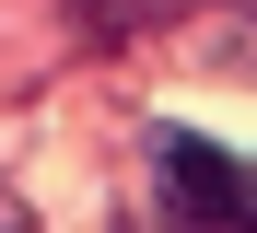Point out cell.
Instances as JSON below:
<instances>
[{
    "instance_id": "obj_3",
    "label": "cell",
    "mask_w": 257,
    "mask_h": 233,
    "mask_svg": "<svg viewBox=\"0 0 257 233\" xmlns=\"http://www.w3.org/2000/svg\"><path fill=\"white\" fill-rule=\"evenodd\" d=\"M222 233H257V210H245V221H222Z\"/></svg>"
},
{
    "instance_id": "obj_1",
    "label": "cell",
    "mask_w": 257,
    "mask_h": 233,
    "mask_svg": "<svg viewBox=\"0 0 257 233\" xmlns=\"http://www.w3.org/2000/svg\"><path fill=\"white\" fill-rule=\"evenodd\" d=\"M152 163H164V198L187 210V233H222V221L257 210V163L222 152V140H199V128H164V140H152Z\"/></svg>"
},
{
    "instance_id": "obj_2",
    "label": "cell",
    "mask_w": 257,
    "mask_h": 233,
    "mask_svg": "<svg viewBox=\"0 0 257 233\" xmlns=\"http://www.w3.org/2000/svg\"><path fill=\"white\" fill-rule=\"evenodd\" d=\"M0 233H24V198H12V186H0Z\"/></svg>"
}]
</instances>
